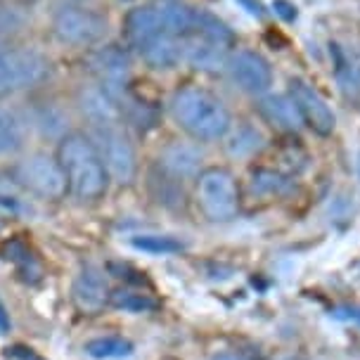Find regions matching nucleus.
<instances>
[{
    "mask_svg": "<svg viewBox=\"0 0 360 360\" xmlns=\"http://www.w3.org/2000/svg\"><path fill=\"white\" fill-rule=\"evenodd\" d=\"M171 114L190 138L199 143H216L230 131V112L214 93L197 86L176 90Z\"/></svg>",
    "mask_w": 360,
    "mask_h": 360,
    "instance_id": "obj_1",
    "label": "nucleus"
},
{
    "mask_svg": "<svg viewBox=\"0 0 360 360\" xmlns=\"http://www.w3.org/2000/svg\"><path fill=\"white\" fill-rule=\"evenodd\" d=\"M57 159H60L62 169L67 173V183L72 195L83 199V202H93V199H100L107 192V166L102 162L95 143H90L86 135H67L60 143Z\"/></svg>",
    "mask_w": 360,
    "mask_h": 360,
    "instance_id": "obj_2",
    "label": "nucleus"
},
{
    "mask_svg": "<svg viewBox=\"0 0 360 360\" xmlns=\"http://www.w3.org/2000/svg\"><path fill=\"white\" fill-rule=\"evenodd\" d=\"M197 202L204 216L214 223L235 218L240 209V188L228 169H207L197 176Z\"/></svg>",
    "mask_w": 360,
    "mask_h": 360,
    "instance_id": "obj_3",
    "label": "nucleus"
},
{
    "mask_svg": "<svg viewBox=\"0 0 360 360\" xmlns=\"http://www.w3.org/2000/svg\"><path fill=\"white\" fill-rule=\"evenodd\" d=\"M48 74V62L34 50H0V95L31 88Z\"/></svg>",
    "mask_w": 360,
    "mask_h": 360,
    "instance_id": "obj_4",
    "label": "nucleus"
},
{
    "mask_svg": "<svg viewBox=\"0 0 360 360\" xmlns=\"http://www.w3.org/2000/svg\"><path fill=\"white\" fill-rule=\"evenodd\" d=\"M19 180L45 199H62L69 192L67 173H64L60 159L43 152L24 159L19 166Z\"/></svg>",
    "mask_w": 360,
    "mask_h": 360,
    "instance_id": "obj_5",
    "label": "nucleus"
},
{
    "mask_svg": "<svg viewBox=\"0 0 360 360\" xmlns=\"http://www.w3.org/2000/svg\"><path fill=\"white\" fill-rule=\"evenodd\" d=\"M55 36L67 45H93L107 34V19L86 8H62L53 22Z\"/></svg>",
    "mask_w": 360,
    "mask_h": 360,
    "instance_id": "obj_6",
    "label": "nucleus"
},
{
    "mask_svg": "<svg viewBox=\"0 0 360 360\" xmlns=\"http://www.w3.org/2000/svg\"><path fill=\"white\" fill-rule=\"evenodd\" d=\"M98 152L102 162L107 166V173L119 183H131L135 178V152L133 145L128 143V138L119 131V126L114 128H98Z\"/></svg>",
    "mask_w": 360,
    "mask_h": 360,
    "instance_id": "obj_7",
    "label": "nucleus"
},
{
    "mask_svg": "<svg viewBox=\"0 0 360 360\" xmlns=\"http://www.w3.org/2000/svg\"><path fill=\"white\" fill-rule=\"evenodd\" d=\"M292 95L294 105H297L304 124L315 131L318 135H332L337 128V117H334L332 107L327 105V100L318 93L313 86H308L306 81H292Z\"/></svg>",
    "mask_w": 360,
    "mask_h": 360,
    "instance_id": "obj_8",
    "label": "nucleus"
},
{
    "mask_svg": "<svg viewBox=\"0 0 360 360\" xmlns=\"http://www.w3.org/2000/svg\"><path fill=\"white\" fill-rule=\"evenodd\" d=\"M228 72L244 93L261 95L273 86V69L254 50H237L228 57Z\"/></svg>",
    "mask_w": 360,
    "mask_h": 360,
    "instance_id": "obj_9",
    "label": "nucleus"
},
{
    "mask_svg": "<svg viewBox=\"0 0 360 360\" xmlns=\"http://www.w3.org/2000/svg\"><path fill=\"white\" fill-rule=\"evenodd\" d=\"M109 285L107 278L102 275V270L86 266L76 275L74 287H72V299L76 308L86 315H95L100 313L102 308L109 304Z\"/></svg>",
    "mask_w": 360,
    "mask_h": 360,
    "instance_id": "obj_10",
    "label": "nucleus"
},
{
    "mask_svg": "<svg viewBox=\"0 0 360 360\" xmlns=\"http://www.w3.org/2000/svg\"><path fill=\"white\" fill-rule=\"evenodd\" d=\"M228 45L211 41L207 36L190 34L183 38V60L199 72H218L228 67Z\"/></svg>",
    "mask_w": 360,
    "mask_h": 360,
    "instance_id": "obj_11",
    "label": "nucleus"
},
{
    "mask_svg": "<svg viewBox=\"0 0 360 360\" xmlns=\"http://www.w3.org/2000/svg\"><path fill=\"white\" fill-rule=\"evenodd\" d=\"M126 38L131 41L135 48L145 45L152 38L169 34L166 31V22H164V10L162 3L159 5H143V8H135L128 12L126 17Z\"/></svg>",
    "mask_w": 360,
    "mask_h": 360,
    "instance_id": "obj_12",
    "label": "nucleus"
},
{
    "mask_svg": "<svg viewBox=\"0 0 360 360\" xmlns=\"http://www.w3.org/2000/svg\"><path fill=\"white\" fill-rule=\"evenodd\" d=\"M259 112L270 126L282 133H297L304 124L292 95H266L259 102Z\"/></svg>",
    "mask_w": 360,
    "mask_h": 360,
    "instance_id": "obj_13",
    "label": "nucleus"
},
{
    "mask_svg": "<svg viewBox=\"0 0 360 360\" xmlns=\"http://www.w3.org/2000/svg\"><path fill=\"white\" fill-rule=\"evenodd\" d=\"M140 55L147 62V67L169 72L183 62V38L173 34H162L145 45H140Z\"/></svg>",
    "mask_w": 360,
    "mask_h": 360,
    "instance_id": "obj_14",
    "label": "nucleus"
},
{
    "mask_svg": "<svg viewBox=\"0 0 360 360\" xmlns=\"http://www.w3.org/2000/svg\"><path fill=\"white\" fill-rule=\"evenodd\" d=\"M81 109L95 128H114L119 126V107L114 98L105 90L88 88L81 93Z\"/></svg>",
    "mask_w": 360,
    "mask_h": 360,
    "instance_id": "obj_15",
    "label": "nucleus"
},
{
    "mask_svg": "<svg viewBox=\"0 0 360 360\" xmlns=\"http://www.w3.org/2000/svg\"><path fill=\"white\" fill-rule=\"evenodd\" d=\"M199 162H202V154H199L195 147L176 143V145L166 147L162 164L173 178H190L199 171Z\"/></svg>",
    "mask_w": 360,
    "mask_h": 360,
    "instance_id": "obj_16",
    "label": "nucleus"
},
{
    "mask_svg": "<svg viewBox=\"0 0 360 360\" xmlns=\"http://www.w3.org/2000/svg\"><path fill=\"white\" fill-rule=\"evenodd\" d=\"M109 304L119 311L126 313H152L159 308V301L147 292H140V289L133 287H119L109 294Z\"/></svg>",
    "mask_w": 360,
    "mask_h": 360,
    "instance_id": "obj_17",
    "label": "nucleus"
},
{
    "mask_svg": "<svg viewBox=\"0 0 360 360\" xmlns=\"http://www.w3.org/2000/svg\"><path fill=\"white\" fill-rule=\"evenodd\" d=\"M289 190V178L285 173L273 171V169H259L252 173V180H249V192L259 199H273L285 195Z\"/></svg>",
    "mask_w": 360,
    "mask_h": 360,
    "instance_id": "obj_18",
    "label": "nucleus"
},
{
    "mask_svg": "<svg viewBox=\"0 0 360 360\" xmlns=\"http://www.w3.org/2000/svg\"><path fill=\"white\" fill-rule=\"evenodd\" d=\"M83 351L95 360H121L133 356V344L124 337H95L86 342Z\"/></svg>",
    "mask_w": 360,
    "mask_h": 360,
    "instance_id": "obj_19",
    "label": "nucleus"
},
{
    "mask_svg": "<svg viewBox=\"0 0 360 360\" xmlns=\"http://www.w3.org/2000/svg\"><path fill=\"white\" fill-rule=\"evenodd\" d=\"M93 64L98 67V72L105 76V81H109V83L121 81L128 74V67H131V62H128V55L124 53V50L114 48V45H109V48L100 50V53L95 55Z\"/></svg>",
    "mask_w": 360,
    "mask_h": 360,
    "instance_id": "obj_20",
    "label": "nucleus"
},
{
    "mask_svg": "<svg viewBox=\"0 0 360 360\" xmlns=\"http://www.w3.org/2000/svg\"><path fill=\"white\" fill-rule=\"evenodd\" d=\"M131 244L140 252H147V254H176V252H183L185 244L176 240L171 235H138L133 237Z\"/></svg>",
    "mask_w": 360,
    "mask_h": 360,
    "instance_id": "obj_21",
    "label": "nucleus"
},
{
    "mask_svg": "<svg viewBox=\"0 0 360 360\" xmlns=\"http://www.w3.org/2000/svg\"><path fill=\"white\" fill-rule=\"evenodd\" d=\"M3 254H5V259L12 261V263H17L19 270L24 273V278L29 280V275H36V278H41V268H38V261L34 259V254H31V249L24 244L22 240H12L8 242L3 247Z\"/></svg>",
    "mask_w": 360,
    "mask_h": 360,
    "instance_id": "obj_22",
    "label": "nucleus"
},
{
    "mask_svg": "<svg viewBox=\"0 0 360 360\" xmlns=\"http://www.w3.org/2000/svg\"><path fill=\"white\" fill-rule=\"evenodd\" d=\"M261 133L256 131L252 126H242L240 131L233 135V140H230L228 150L233 157H249V154H254L256 150L261 147Z\"/></svg>",
    "mask_w": 360,
    "mask_h": 360,
    "instance_id": "obj_23",
    "label": "nucleus"
},
{
    "mask_svg": "<svg viewBox=\"0 0 360 360\" xmlns=\"http://www.w3.org/2000/svg\"><path fill=\"white\" fill-rule=\"evenodd\" d=\"M19 145V131L8 114L0 112V154L12 152Z\"/></svg>",
    "mask_w": 360,
    "mask_h": 360,
    "instance_id": "obj_24",
    "label": "nucleus"
},
{
    "mask_svg": "<svg viewBox=\"0 0 360 360\" xmlns=\"http://www.w3.org/2000/svg\"><path fill=\"white\" fill-rule=\"evenodd\" d=\"M273 8H275V12H278L282 19H287V22H292V19L297 17V8H294L289 0H275Z\"/></svg>",
    "mask_w": 360,
    "mask_h": 360,
    "instance_id": "obj_25",
    "label": "nucleus"
},
{
    "mask_svg": "<svg viewBox=\"0 0 360 360\" xmlns=\"http://www.w3.org/2000/svg\"><path fill=\"white\" fill-rule=\"evenodd\" d=\"M240 3H242L249 12H252L254 17H263V8H261L259 0H240Z\"/></svg>",
    "mask_w": 360,
    "mask_h": 360,
    "instance_id": "obj_26",
    "label": "nucleus"
},
{
    "mask_svg": "<svg viewBox=\"0 0 360 360\" xmlns=\"http://www.w3.org/2000/svg\"><path fill=\"white\" fill-rule=\"evenodd\" d=\"M10 332V315L5 311L3 301H0V334H8Z\"/></svg>",
    "mask_w": 360,
    "mask_h": 360,
    "instance_id": "obj_27",
    "label": "nucleus"
},
{
    "mask_svg": "<svg viewBox=\"0 0 360 360\" xmlns=\"http://www.w3.org/2000/svg\"><path fill=\"white\" fill-rule=\"evenodd\" d=\"M211 360H242L240 356H233V353H221V356L211 358Z\"/></svg>",
    "mask_w": 360,
    "mask_h": 360,
    "instance_id": "obj_28",
    "label": "nucleus"
}]
</instances>
